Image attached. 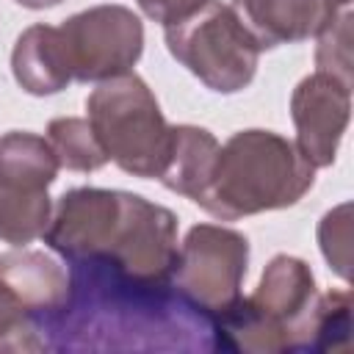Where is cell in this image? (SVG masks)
Instances as JSON below:
<instances>
[{"label": "cell", "instance_id": "1", "mask_svg": "<svg viewBox=\"0 0 354 354\" xmlns=\"http://www.w3.org/2000/svg\"><path fill=\"white\" fill-rule=\"evenodd\" d=\"M69 296L47 321L50 351H213V318L171 282H144L97 263H69Z\"/></svg>", "mask_w": 354, "mask_h": 354}, {"label": "cell", "instance_id": "2", "mask_svg": "<svg viewBox=\"0 0 354 354\" xmlns=\"http://www.w3.org/2000/svg\"><path fill=\"white\" fill-rule=\"evenodd\" d=\"M41 238L69 263H108L144 282H171L180 249L169 207L113 188L64 191Z\"/></svg>", "mask_w": 354, "mask_h": 354}, {"label": "cell", "instance_id": "3", "mask_svg": "<svg viewBox=\"0 0 354 354\" xmlns=\"http://www.w3.org/2000/svg\"><path fill=\"white\" fill-rule=\"evenodd\" d=\"M315 183V166L296 141L271 130H241L218 144L210 180L196 199L221 221L293 207Z\"/></svg>", "mask_w": 354, "mask_h": 354}, {"label": "cell", "instance_id": "4", "mask_svg": "<svg viewBox=\"0 0 354 354\" xmlns=\"http://www.w3.org/2000/svg\"><path fill=\"white\" fill-rule=\"evenodd\" d=\"M321 293L310 266L277 254L263 268L252 296H238L213 318L216 348L221 351H313L315 313Z\"/></svg>", "mask_w": 354, "mask_h": 354}, {"label": "cell", "instance_id": "5", "mask_svg": "<svg viewBox=\"0 0 354 354\" xmlns=\"http://www.w3.org/2000/svg\"><path fill=\"white\" fill-rule=\"evenodd\" d=\"M86 111L108 160L141 180L160 177L171 147V124L136 72L100 80L86 100Z\"/></svg>", "mask_w": 354, "mask_h": 354}, {"label": "cell", "instance_id": "6", "mask_svg": "<svg viewBox=\"0 0 354 354\" xmlns=\"http://www.w3.org/2000/svg\"><path fill=\"white\" fill-rule=\"evenodd\" d=\"M163 39L169 53L210 91L238 94L257 75L263 50L230 3L210 0L194 17L169 25Z\"/></svg>", "mask_w": 354, "mask_h": 354}, {"label": "cell", "instance_id": "7", "mask_svg": "<svg viewBox=\"0 0 354 354\" xmlns=\"http://www.w3.org/2000/svg\"><path fill=\"white\" fill-rule=\"evenodd\" d=\"M58 169L47 138L25 130L0 136V241L25 246L44 235L53 216L47 188Z\"/></svg>", "mask_w": 354, "mask_h": 354}, {"label": "cell", "instance_id": "8", "mask_svg": "<svg viewBox=\"0 0 354 354\" xmlns=\"http://www.w3.org/2000/svg\"><path fill=\"white\" fill-rule=\"evenodd\" d=\"M246 266V235L218 224H196L177 249L171 285L196 310L216 318L241 296Z\"/></svg>", "mask_w": 354, "mask_h": 354}, {"label": "cell", "instance_id": "9", "mask_svg": "<svg viewBox=\"0 0 354 354\" xmlns=\"http://www.w3.org/2000/svg\"><path fill=\"white\" fill-rule=\"evenodd\" d=\"M72 80L100 83L124 75L144 53V25L138 14L119 3L91 6L58 25Z\"/></svg>", "mask_w": 354, "mask_h": 354}, {"label": "cell", "instance_id": "10", "mask_svg": "<svg viewBox=\"0 0 354 354\" xmlns=\"http://www.w3.org/2000/svg\"><path fill=\"white\" fill-rule=\"evenodd\" d=\"M290 116L301 155L315 169L332 166L351 119V83L315 69L293 88Z\"/></svg>", "mask_w": 354, "mask_h": 354}, {"label": "cell", "instance_id": "11", "mask_svg": "<svg viewBox=\"0 0 354 354\" xmlns=\"http://www.w3.org/2000/svg\"><path fill=\"white\" fill-rule=\"evenodd\" d=\"M260 50L315 36L351 0H232L230 3Z\"/></svg>", "mask_w": 354, "mask_h": 354}, {"label": "cell", "instance_id": "12", "mask_svg": "<svg viewBox=\"0 0 354 354\" xmlns=\"http://www.w3.org/2000/svg\"><path fill=\"white\" fill-rule=\"evenodd\" d=\"M0 279H6L33 307V313L41 321V332L69 296L66 268L55 257L25 246L0 254Z\"/></svg>", "mask_w": 354, "mask_h": 354}, {"label": "cell", "instance_id": "13", "mask_svg": "<svg viewBox=\"0 0 354 354\" xmlns=\"http://www.w3.org/2000/svg\"><path fill=\"white\" fill-rule=\"evenodd\" d=\"M11 72L22 91L33 97H50L72 83V72L64 55L58 28L30 25L19 33L11 50Z\"/></svg>", "mask_w": 354, "mask_h": 354}, {"label": "cell", "instance_id": "14", "mask_svg": "<svg viewBox=\"0 0 354 354\" xmlns=\"http://www.w3.org/2000/svg\"><path fill=\"white\" fill-rule=\"evenodd\" d=\"M216 155H218V141L210 130L196 124H171V147L158 180L169 191L196 205V199L202 196L210 180Z\"/></svg>", "mask_w": 354, "mask_h": 354}, {"label": "cell", "instance_id": "15", "mask_svg": "<svg viewBox=\"0 0 354 354\" xmlns=\"http://www.w3.org/2000/svg\"><path fill=\"white\" fill-rule=\"evenodd\" d=\"M47 141L58 158L61 169L69 171H97L108 163L102 144L97 141L88 119L61 116L47 124Z\"/></svg>", "mask_w": 354, "mask_h": 354}, {"label": "cell", "instance_id": "16", "mask_svg": "<svg viewBox=\"0 0 354 354\" xmlns=\"http://www.w3.org/2000/svg\"><path fill=\"white\" fill-rule=\"evenodd\" d=\"M6 351H44L41 321L33 307L0 279V354Z\"/></svg>", "mask_w": 354, "mask_h": 354}, {"label": "cell", "instance_id": "17", "mask_svg": "<svg viewBox=\"0 0 354 354\" xmlns=\"http://www.w3.org/2000/svg\"><path fill=\"white\" fill-rule=\"evenodd\" d=\"M351 293L329 290L318 299L313 351H348L351 348Z\"/></svg>", "mask_w": 354, "mask_h": 354}, {"label": "cell", "instance_id": "18", "mask_svg": "<svg viewBox=\"0 0 354 354\" xmlns=\"http://www.w3.org/2000/svg\"><path fill=\"white\" fill-rule=\"evenodd\" d=\"M315 66L329 72L343 83H351V6H343L318 33Z\"/></svg>", "mask_w": 354, "mask_h": 354}, {"label": "cell", "instance_id": "19", "mask_svg": "<svg viewBox=\"0 0 354 354\" xmlns=\"http://www.w3.org/2000/svg\"><path fill=\"white\" fill-rule=\"evenodd\" d=\"M318 246L329 268L348 282L351 277V205L343 202L332 207L318 224Z\"/></svg>", "mask_w": 354, "mask_h": 354}, {"label": "cell", "instance_id": "20", "mask_svg": "<svg viewBox=\"0 0 354 354\" xmlns=\"http://www.w3.org/2000/svg\"><path fill=\"white\" fill-rule=\"evenodd\" d=\"M136 3H138V8H141L149 19L160 22L163 28H169V25H177V22L194 17V14H196L199 8H205L210 0H136Z\"/></svg>", "mask_w": 354, "mask_h": 354}, {"label": "cell", "instance_id": "21", "mask_svg": "<svg viewBox=\"0 0 354 354\" xmlns=\"http://www.w3.org/2000/svg\"><path fill=\"white\" fill-rule=\"evenodd\" d=\"M14 3H19L22 8L41 11V8H53V6H58V3H64V0H14Z\"/></svg>", "mask_w": 354, "mask_h": 354}]
</instances>
